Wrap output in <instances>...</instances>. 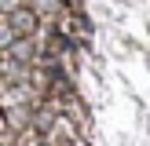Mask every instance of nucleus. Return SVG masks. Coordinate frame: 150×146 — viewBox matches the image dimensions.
Instances as JSON below:
<instances>
[{
	"label": "nucleus",
	"mask_w": 150,
	"mask_h": 146,
	"mask_svg": "<svg viewBox=\"0 0 150 146\" xmlns=\"http://www.w3.org/2000/svg\"><path fill=\"white\" fill-rule=\"evenodd\" d=\"M29 26H33V15H29V11H15L11 15V29H15V33H26Z\"/></svg>",
	"instance_id": "1"
}]
</instances>
